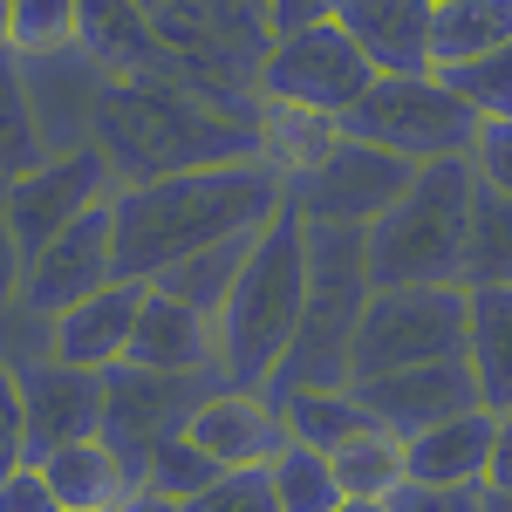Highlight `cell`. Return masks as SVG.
I'll use <instances>...</instances> for the list:
<instances>
[{"instance_id": "6da1fadb", "label": "cell", "mask_w": 512, "mask_h": 512, "mask_svg": "<svg viewBox=\"0 0 512 512\" xmlns=\"http://www.w3.org/2000/svg\"><path fill=\"white\" fill-rule=\"evenodd\" d=\"M280 192H287V178L267 158L117 185V198H110V212H117V280H144L151 287L185 253H205V246L239 239V233H260L280 212Z\"/></svg>"}, {"instance_id": "7a4b0ae2", "label": "cell", "mask_w": 512, "mask_h": 512, "mask_svg": "<svg viewBox=\"0 0 512 512\" xmlns=\"http://www.w3.org/2000/svg\"><path fill=\"white\" fill-rule=\"evenodd\" d=\"M117 185L171 178V171H205V164L260 158L253 123L198 96L185 76H110L96 103V137H89Z\"/></svg>"}, {"instance_id": "3957f363", "label": "cell", "mask_w": 512, "mask_h": 512, "mask_svg": "<svg viewBox=\"0 0 512 512\" xmlns=\"http://www.w3.org/2000/svg\"><path fill=\"white\" fill-rule=\"evenodd\" d=\"M308 301V226L280 205L274 219L253 233L246 267H239L233 294L219 308V376L233 390H267L280 355L294 342V321Z\"/></svg>"}, {"instance_id": "277c9868", "label": "cell", "mask_w": 512, "mask_h": 512, "mask_svg": "<svg viewBox=\"0 0 512 512\" xmlns=\"http://www.w3.org/2000/svg\"><path fill=\"white\" fill-rule=\"evenodd\" d=\"M369 226H308V301L294 342L280 355L267 396L294 390H349L355 383V328L369 308Z\"/></svg>"}, {"instance_id": "5b68a950", "label": "cell", "mask_w": 512, "mask_h": 512, "mask_svg": "<svg viewBox=\"0 0 512 512\" xmlns=\"http://www.w3.org/2000/svg\"><path fill=\"white\" fill-rule=\"evenodd\" d=\"M472 192L478 178L465 158L417 164L403 198L369 226V280L376 287H458Z\"/></svg>"}, {"instance_id": "8992f818", "label": "cell", "mask_w": 512, "mask_h": 512, "mask_svg": "<svg viewBox=\"0 0 512 512\" xmlns=\"http://www.w3.org/2000/svg\"><path fill=\"white\" fill-rule=\"evenodd\" d=\"M342 130L410 164H431V158H465L478 110L444 76H376L342 110Z\"/></svg>"}, {"instance_id": "52a82bcc", "label": "cell", "mask_w": 512, "mask_h": 512, "mask_svg": "<svg viewBox=\"0 0 512 512\" xmlns=\"http://www.w3.org/2000/svg\"><path fill=\"white\" fill-rule=\"evenodd\" d=\"M465 315H472L465 287H376L355 328V376L465 355Z\"/></svg>"}, {"instance_id": "ba28073f", "label": "cell", "mask_w": 512, "mask_h": 512, "mask_svg": "<svg viewBox=\"0 0 512 512\" xmlns=\"http://www.w3.org/2000/svg\"><path fill=\"white\" fill-rule=\"evenodd\" d=\"M417 178V164L383 151V144H362V137H335L308 171L287 178L280 205L301 219V226H376L390 212L403 185Z\"/></svg>"}, {"instance_id": "9c48e42d", "label": "cell", "mask_w": 512, "mask_h": 512, "mask_svg": "<svg viewBox=\"0 0 512 512\" xmlns=\"http://www.w3.org/2000/svg\"><path fill=\"white\" fill-rule=\"evenodd\" d=\"M369 82H376V69L342 35V21H315V28L274 35L267 62H260V96L267 103H294V110H321V117H342Z\"/></svg>"}, {"instance_id": "30bf717a", "label": "cell", "mask_w": 512, "mask_h": 512, "mask_svg": "<svg viewBox=\"0 0 512 512\" xmlns=\"http://www.w3.org/2000/svg\"><path fill=\"white\" fill-rule=\"evenodd\" d=\"M226 383L219 369H198V376H164V369H137V362H117L103 369V437L130 458V472L144 465V451L158 437L185 431V417L198 410V396H212Z\"/></svg>"}, {"instance_id": "8fae6325", "label": "cell", "mask_w": 512, "mask_h": 512, "mask_svg": "<svg viewBox=\"0 0 512 512\" xmlns=\"http://www.w3.org/2000/svg\"><path fill=\"white\" fill-rule=\"evenodd\" d=\"M110 198H117V171H110V158L96 144H82V151H62V158L14 171L7 178V219H14L21 253H35L62 226H76L89 205H110Z\"/></svg>"}, {"instance_id": "7c38bea8", "label": "cell", "mask_w": 512, "mask_h": 512, "mask_svg": "<svg viewBox=\"0 0 512 512\" xmlns=\"http://www.w3.org/2000/svg\"><path fill=\"white\" fill-rule=\"evenodd\" d=\"M117 280V212L110 205H89L76 226L35 246L28 253V274H21V308L41 321H55L62 308H76L82 294L110 287Z\"/></svg>"}, {"instance_id": "4fadbf2b", "label": "cell", "mask_w": 512, "mask_h": 512, "mask_svg": "<svg viewBox=\"0 0 512 512\" xmlns=\"http://www.w3.org/2000/svg\"><path fill=\"white\" fill-rule=\"evenodd\" d=\"M21 62V89H28V117H35L41 158L82 151L96 137V103L110 89V69L89 48H55V55H14Z\"/></svg>"}, {"instance_id": "5bb4252c", "label": "cell", "mask_w": 512, "mask_h": 512, "mask_svg": "<svg viewBox=\"0 0 512 512\" xmlns=\"http://www.w3.org/2000/svg\"><path fill=\"white\" fill-rule=\"evenodd\" d=\"M21 383V431H28V458H55L62 444L103 431V376L96 369H76V362H55V355H35L14 369Z\"/></svg>"}, {"instance_id": "9a60e30c", "label": "cell", "mask_w": 512, "mask_h": 512, "mask_svg": "<svg viewBox=\"0 0 512 512\" xmlns=\"http://www.w3.org/2000/svg\"><path fill=\"white\" fill-rule=\"evenodd\" d=\"M355 396L362 410L396 437H417L424 424L437 417H458L478 403V383H472V362L451 355V362H417V369H390V376H355Z\"/></svg>"}, {"instance_id": "2e32d148", "label": "cell", "mask_w": 512, "mask_h": 512, "mask_svg": "<svg viewBox=\"0 0 512 512\" xmlns=\"http://www.w3.org/2000/svg\"><path fill=\"white\" fill-rule=\"evenodd\" d=\"M185 437L212 465H274V451L287 444V424H280V403L267 390H233L219 383L212 396H198V410L185 417Z\"/></svg>"}, {"instance_id": "e0dca14e", "label": "cell", "mask_w": 512, "mask_h": 512, "mask_svg": "<svg viewBox=\"0 0 512 512\" xmlns=\"http://www.w3.org/2000/svg\"><path fill=\"white\" fill-rule=\"evenodd\" d=\"M137 315H144V280H110V287L82 294L76 308H62V315L48 321V355L103 376V369H117L123 355H130Z\"/></svg>"}, {"instance_id": "ac0fdd59", "label": "cell", "mask_w": 512, "mask_h": 512, "mask_svg": "<svg viewBox=\"0 0 512 512\" xmlns=\"http://www.w3.org/2000/svg\"><path fill=\"white\" fill-rule=\"evenodd\" d=\"M335 21L369 55L376 76H437V62H431L437 0H349Z\"/></svg>"}, {"instance_id": "d6986e66", "label": "cell", "mask_w": 512, "mask_h": 512, "mask_svg": "<svg viewBox=\"0 0 512 512\" xmlns=\"http://www.w3.org/2000/svg\"><path fill=\"white\" fill-rule=\"evenodd\" d=\"M137 369H164V376H198V369H219V328L212 315L185 308L178 294L164 287H144V315H137V335H130V355Z\"/></svg>"}, {"instance_id": "ffe728a7", "label": "cell", "mask_w": 512, "mask_h": 512, "mask_svg": "<svg viewBox=\"0 0 512 512\" xmlns=\"http://www.w3.org/2000/svg\"><path fill=\"white\" fill-rule=\"evenodd\" d=\"M492 424L499 410H458V417H437L417 437H403V458H410V485H485V458H492Z\"/></svg>"}, {"instance_id": "44dd1931", "label": "cell", "mask_w": 512, "mask_h": 512, "mask_svg": "<svg viewBox=\"0 0 512 512\" xmlns=\"http://www.w3.org/2000/svg\"><path fill=\"white\" fill-rule=\"evenodd\" d=\"M41 472L48 485L62 492V506L69 512H117L130 492H137V472H130V458H123L110 437H76V444H62L55 458H41Z\"/></svg>"}, {"instance_id": "7402d4cb", "label": "cell", "mask_w": 512, "mask_h": 512, "mask_svg": "<svg viewBox=\"0 0 512 512\" xmlns=\"http://www.w3.org/2000/svg\"><path fill=\"white\" fill-rule=\"evenodd\" d=\"M465 362L485 410H512V287H465Z\"/></svg>"}, {"instance_id": "603a6c76", "label": "cell", "mask_w": 512, "mask_h": 512, "mask_svg": "<svg viewBox=\"0 0 512 512\" xmlns=\"http://www.w3.org/2000/svg\"><path fill=\"white\" fill-rule=\"evenodd\" d=\"M506 41H512V0H437V21H431L437 76L465 69V62L506 48Z\"/></svg>"}, {"instance_id": "cb8c5ba5", "label": "cell", "mask_w": 512, "mask_h": 512, "mask_svg": "<svg viewBox=\"0 0 512 512\" xmlns=\"http://www.w3.org/2000/svg\"><path fill=\"white\" fill-rule=\"evenodd\" d=\"M253 137H260V158L274 164L280 178H294V171H308V164L342 137V117H321V110H294V103H267V96H260Z\"/></svg>"}, {"instance_id": "d4e9b609", "label": "cell", "mask_w": 512, "mask_h": 512, "mask_svg": "<svg viewBox=\"0 0 512 512\" xmlns=\"http://www.w3.org/2000/svg\"><path fill=\"white\" fill-rule=\"evenodd\" d=\"M280 403V424L294 444H315V451H342L355 431H369L376 417L362 410V396L349 390H294V396H274Z\"/></svg>"}, {"instance_id": "484cf974", "label": "cell", "mask_w": 512, "mask_h": 512, "mask_svg": "<svg viewBox=\"0 0 512 512\" xmlns=\"http://www.w3.org/2000/svg\"><path fill=\"white\" fill-rule=\"evenodd\" d=\"M458 287H512V198L506 192H485V185L472 192Z\"/></svg>"}, {"instance_id": "4316f807", "label": "cell", "mask_w": 512, "mask_h": 512, "mask_svg": "<svg viewBox=\"0 0 512 512\" xmlns=\"http://www.w3.org/2000/svg\"><path fill=\"white\" fill-rule=\"evenodd\" d=\"M335 478H342V499H396L410 485V458H403V437L369 424L335 451Z\"/></svg>"}, {"instance_id": "83f0119b", "label": "cell", "mask_w": 512, "mask_h": 512, "mask_svg": "<svg viewBox=\"0 0 512 512\" xmlns=\"http://www.w3.org/2000/svg\"><path fill=\"white\" fill-rule=\"evenodd\" d=\"M246 246H253V233L219 239V246H205V253H185V260H178V267H164L151 287H164V294H178L185 308H198V315L219 321V308H226V294H233L239 267H246Z\"/></svg>"}, {"instance_id": "f1b7e54d", "label": "cell", "mask_w": 512, "mask_h": 512, "mask_svg": "<svg viewBox=\"0 0 512 512\" xmlns=\"http://www.w3.org/2000/svg\"><path fill=\"white\" fill-rule=\"evenodd\" d=\"M274 492L287 512H335L342 506V478H335V451H315V444H280L274 451Z\"/></svg>"}, {"instance_id": "f546056e", "label": "cell", "mask_w": 512, "mask_h": 512, "mask_svg": "<svg viewBox=\"0 0 512 512\" xmlns=\"http://www.w3.org/2000/svg\"><path fill=\"white\" fill-rule=\"evenodd\" d=\"M219 472H226V465H212V458H205L185 431H171V437H158V444L144 451L137 485H144V492H164V499H178V506H185V499H198V492H205Z\"/></svg>"}, {"instance_id": "4dcf8cb0", "label": "cell", "mask_w": 512, "mask_h": 512, "mask_svg": "<svg viewBox=\"0 0 512 512\" xmlns=\"http://www.w3.org/2000/svg\"><path fill=\"white\" fill-rule=\"evenodd\" d=\"M82 41V0H14L7 55H55Z\"/></svg>"}, {"instance_id": "1f68e13d", "label": "cell", "mask_w": 512, "mask_h": 512, "mask_svg": "<svg viewBox=\"0 0 512 512\" xmlns=\"http://www.w3.org/2000/svg\"><path fill=\"white\" fill-rule=\"evenodd\" d=\"M41 164V137L35 117H28V89H21V62L0 48V178Z\"/></svg>"}, {"instance_id": "d6a6232c", "label": "cell", "mask_w": 512, "mask_h": 512, "mask_svg": "<svg viewBox=\"0 0 512 512\" xmlns=\"http://www.w3.org/2000/svg\"><path fill=\"white\" fill-rule=\"evenodd\" d=\"M185 512H287V506H280L267 465H233V472L212 478L198 499H185Z\"/></svg>"}, {"instance_id": "836d02e7", "label": "cell", "mask_w": 512, "mask_h": 512, "mask_svg": "<svg viewBox=\"0 0 512 512\" xmlns=\"http://www.w3.org/2000/svg\"><path fill=\"white\" fill-rule=\"evenodd\" d=\"M444 82L472 103L478 117H512V41L492 48V55H478V62H465V69H444Z\"/></svg>"}, {"instance_id": "e575fe53", "label": "cell", "mask_w": 512, "mask_h": 512, "mask_svg": "<svg viewBox=\"0 0 512 512\" xmlns=\"http://www.w3.org/2000/svg\"><path fill=\"white\" fill-rule=\"evenodd\" d=\"M465 164L485 192H506L512 198V117H478L472 144H465Z\"/></svg>"}, {"instance_id": "d590c367", "label": "cell", "mask_w": 512, "mask_h": 512, "mask_svg": "<svg viewBox=\"0 0 512 512\" xmlns=\"http://www.w3.org/2000/svg\"><path fill=\"white\" fill-rule=\"evenodd\" d=\"M0 512H69V506H62V492L48 485V472L35 458H21V465L0 472Z\"/></svg>"}, {"instance_id": "8d00e7d4", "label": "cell", "mask_w": 512, "mask_h": 512, "mask_svg": "<svg viewBox=\"0 0 512 512\" xmlns=\"http://www.w3.org/2000/svg\"><path fill=\"white\" fill-rule=\"evenodd\" d=\"M396 512H485V485H403Z\"/></svg>"}, {"instance_id": "74e56055", "label": "cell", "mask_w": 512, "mask_h": 512, "mask_svg": "<svg viewBox=\"0 0 512 512\" xmlns=\"http://www.w3.org/2000/svg\"><path fill=\"white\" fill-rule=\"evenodd\" d=\"M21 274H28V253L14 239V219H7V178H0V328L21 308Z\"/></svg>"}, {"instance_id": "f35d334b", "label": "cell", "mask_w": 512, "mask_h": 512, "mask_svg": "<svg viewBox=\"0 0 512 512\" xmlns=\"http://www.w3.org/2000/svg\"><path fill=\"white\" fill-rule=\"evenodd\" d=\"M28 458V431H21V383H14V369L0 362V472L7 465H21Z\"/></svg>"}, {"instance_id": "ab89813d", "label": "cell", "mask_w": 512, "mask_h": 512, "mask_svg": "<svg viewBox=\"0 0 512 512\" xmlns=\"http://www.w3.org/2000/svg\"><path fill=\"white\" fill-rule=\"evenodd\" d=\"M349 0H267V28L274 35H294V28H315V21H335Z\"/></svg>"}, {"instance_id": "60d3db41", "label": "cell", "mask_w": 512, "mask_h": 512, "mask_svg": "<svg viewBox=\"0 0 512 512\" xmlns=\"http://www.w3.org/2000/svg\"><path fill=\"white\" fill-rule=\"evenodd\" d=\"M485 492H512V410L492 424V458H485Z\"/></svg>"}, {"instance_id": "b9f144b4", "label": "cell", "mask_w": 512, "mask_h": 512, "mask_svg": "<svg viewBox=\"0 0 512 512\" xmlns=\"http://www.w3.org/2000/svg\"><path fill=\"white\" fill-rule=\"evenodd\" d=\"M117 512H185V506H178V499H164V492H144V485H137Z\"/></svg>"}, {"instance_id": "7bdbcfd3", "label": "cell", "mask_w": 512, "mask_h": 512, "mask_svg": "<svg viewBox=\"0 0 512 512\" xmlns=\"http://www.w3.org/2000/svg\"><path fill=\"white\" fill-rule=\"evenodd\" d=\"M335 512H396V499H342Z\"/></svg>"}, {"instance_id": "ee69618b", "label": "cell", "mask_w": 512, "mask_h": 512, "mask_svg": "<svg viewBox=\"0 0 512 512\" xmlns=\"http://www.w3.org/2000/svg\"><path fill=\"white\" fill-rule=\"evenodd\" d=\"M485 512H512V492H485Z\"/></svg>"}, {"instance_id": "f6af8a7d", "label": "cell", "mask_w": 512, "mask_h": 512, "mask_svg": "<svg viewBox=\"0 0 512 512\" xmlns=\"http://www.w3.org/2000/svg\"><path fill=\"white\" fill-rule=\"evenodd\" d=\"M7 21H14V0H0V48H7Z\"/></svg>"}, {"instance_id": "bcb514c9", "label": "cell", "mask_w": 512, "mask_h": 512, "mask_svg": "<svg viewBox=\"0 0 512 512\" xmlns=\"http://www.w3.org/2000/svg\"><path fill=\"white\" fill-rule=\"evenodd\" d=\"M246 7H260V14H267V0H246Z\"/></svg>"}]
</instances>
